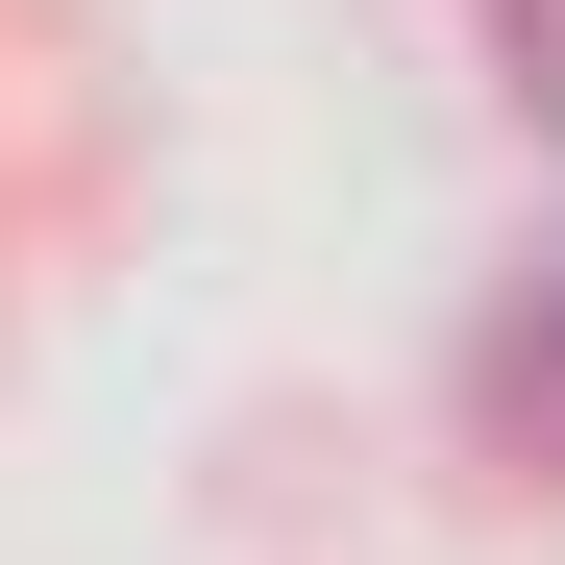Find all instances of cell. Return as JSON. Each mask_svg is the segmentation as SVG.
Here are the masks:
<instances>
[{
    "label": "cell",
    "instance_id": "cell-1",
    "mask_svg": "<svg viewBox=\"0 0 565 565\" xmlns=\"http://www.w3.org/2000/svg\"><path fill=\"white\" fill-rule=\"evenodd\" d=\"M492 74H516V124L565 148V0H492Z\"/></svg>",
    "mask_w": 565,
    "mask_h": 565
}]
</instances>
